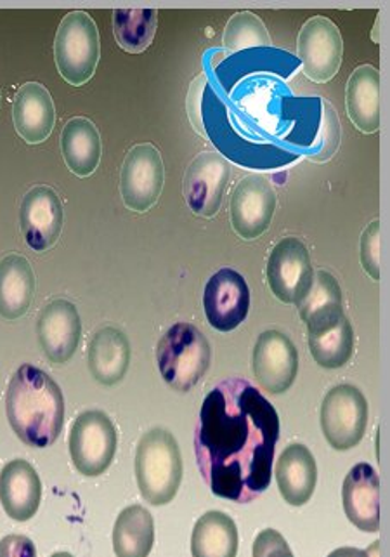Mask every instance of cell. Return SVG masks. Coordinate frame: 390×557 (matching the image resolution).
<instances>
[{"label": "cell", "instance_id": "cell-28", "mask_svg": "<svg viewBox=\"0 0 390 557\" xmlns=\"http://www.w3.org/2000/svg\"><path fill=\"white\" fill-rule=\"evenodd\" d=\"M159 26L156 9H115L113 11V32L124 51L139 54L147 51L155 39Z\"/></svg>", "mask_w": 390, "mask_h": 557}, {"label": "cell", "instance_id": "cell-16", "mask_svg": "<svg viewBox=\"0 0 390 557\" xmlns=\"http://www.w3.org/2000/svg\"><path fill=\"white\" fill-rule=\"evenodd\" d=\"M40 348L49 361L65 364L77 351L81 337L80 314L70 300H52L37 322Z\"/></svg>", "mask_w": 390, "mask_h": 557}, {"label": "cell", "instance_id": "cell-24", "mask_svg": "<svg viewBox=\"0 0 390 557\" xmlns=\"http://www.w3.org/2000/svg\"><path fill=\"white\" fill-rule=\"evenodd\" d=\"M61 153L75 176L95 174L103 153L98 127L84 116L72 119L61 133Z\"/></svg>", "mask_w": 390, "mask_h": 557}, {"label": "cell", "instance_id": "cell-21", "mask_svg": "<svg viewBox=\"0 0 390 557\" xmlns=\"http://www.w3.org/2000/svg\"><path fill=\"white\" fill-rule=\"evenodd\" d=\"M345 108L356 129L365 134L380 131V72L372 65L357 66L345 89Z\"/></svg>", "mask_w": 390, "mask_h": 557}, {"label": "cell", "instance_id": "cell-19", "mask_svg": "<svg viewBox=\"0 0 390 557\" xmlns=\"http://www.w3.org/2000/svg\"><path fill=\"white\" fill-rule=\"evenodd\" d=\"M42 500V483L32 463L23 459L11 460L0 471V504L5 515L25 523L37 515Z\"/></svg>", "mask_w": 390, "mask_h": 557}, {"label": "cell", "instance_id": "cell-1", "mask_svg": "<svg viewBox=\"0 0 390 557\" xmlns=\"http://www.w3.org/2000/svg\"><path fill=\"white\" fill-rule=\"evenodd\" d=\"M279 417L243 379H228L206 395L194 433L198 468L215 497L249 504L271 485Z\"/></svg>", "mask_w": 390, "mask_h": 557}, {"label": "cell", "instance_id": "cell-9", "mask_svg": "<svg viewBox=\"0 0 390 557\" xmlns=\"http://www.w3.org/2000/svg\"><path fill=\"white\" fill-rule=\"evenodd\" d=\"M297 54L305 77L316 84L330 82L342 65L343 42L337 25L325 16L311 17L299 34Z\"/></svg>", "mask_w": 390, "mask_h": 557}, {"label": "cell", "instance_id": "cell-32", "mask_svg": "<svg viewBox=\"0 0 390 557\" xmlns=\"http://www.w3.org/2000/svg\"><path fill=\"white\" fill-rule=\"evenodd\" d=\"M361 264L375 282L380 280V219H375L361 235Z\"/></svg>", "mask_w": 390, "mask_h": 557}, {"label": "cell", "instance_id": "cell-29", "mask_svg": "<svg viewBox=\"0 0 390 557\" xmlns=\"http://www.w3.org/2000/svg\"><path fill=\"white\" fill-rule=\"evenodd\" d=\"M310 349L314 361L323 369H342L348 364L354 352V331L348 317L343 314L339 322L322 334H311Z\"/></svg>", "mask_w": 390, "mask_h": 557}, {"label": "cell", "instance_id": "cell-3", "mask_svg": "<svg viewBox=\"0 0 390 557\" xmlns=\"http://www.w3.org/2000/svg\"><path fill=\"white\" fill-rule=\"evenodd\" d=\"M136 480L142 498L151 506H165L179 492L183 459L176 437L167 429H151L136 451Z\"/></svg>", "mask_w": 390, "mask_h": 557}, {"label": "cell", "instance_id": "cell-11", "mask_svg": "<svg viewBox=\"0 0 390 557\" xmlns=\"http://www.w3.org/2000/svg\"><path fill=\"white\" fill-rule=\"evenodd\" d=\"M278 197L266 177L250 174L236 185L232 191L231 224L243 240H257L269 230Z\"/></svg>", "mask_w": 390, "mask_h": 557}, {"label": "cell", "instance_id": "cell-13", "mask_svg": "<svg viewBox=\"0 0 390 557\" xmlns=\"http://www.w3.org/2000/svg\"><path fill=\"white\" fill-rule=\"evenodd\" d=\"M203 308L215 331H236L250 311V290L243 276L231 268L217 271L205 285Z\"/></svg>", "mask_w": 390, "mask_h": 557}, {"label": "cell", "instance_id": "cell-4", "mask_svg": "<svg viewBox=\"0 0 390 557\" xmlns=\"http://www.w3.org/2000/svg\"><path fill=\"white\" fill-rule=\"evenodd\" d=\"M156 360L163 381L174 391L188 393L211 367V344L198 326L176 323L160 339Z\"/></svg>", "mask_w": 390, "mask_h": 557}, {"label": "cell", "instance_id": "cell-30", "mask_svg": "<svg viewBox=\"0 0 390 557\" xmlns=\"http://www.w3.org/2000/svg\"><path fill=\"white\" fill-rule=\"evenodd\" d=\"M224 48L229 52L252 48H271L269 32L261 17L249 11L231 16L223 37Z\"/></svg>", "mask_w": 390, "mask_h": 557}, {"label": "cell", "instance_id": "cell-25", "mask_svg": "<svg viewBox=\"0 0 390 557\" xmlns=\"http://www.w3.org/2000/svg\"><path fill=\"white\" fill-rule=\"evenodd\" d=\"M35 294V275L30 262L17 253L0 261V317L17 320L30 309Z\"/></svg>", "mask_w": 390, "mask_h": 557}, {"label": "cell", "instance_id": "cell-12", "mask_svg": "<svg viewBox=\"0 0 390 557\" xmlns=\"http://www.w3.org/2000/svg\"><path fill=\"white\" fill-rule=\"evenodd\" d=\"M229 177L231 168L223 154L209 151L198 154L189 163L183 183V194L189 209L202 218H214L223 206Z\"/></svg>", "mask_w": 390, "mask_h": 557}, {"label": "cell", "instance_id": "cell-26", "mask_svg": "<svg viewBox=\"0 0 390 557\" xmlns=\"http://www.w3.org/2000/svg\"><path fill=\"white\" fill-rule=\"evenodd\" d=\"M155 545V521L150 510L130 506L122 510L113 528L116 557H148Z\"/></svg>", "mask_w": 390, "mask_h": 557}, {"label": "cell", "instance_id": "cell-23", "mask_svg": "<svg viewBox=\"0 0 390 557\" xmlns=\"http://www.w3.org/2000/svg\"><path fill=\"white\" fill-rule=\"evenodd\" d=\"M129 339L118 329L104 326L89 344V369L96 381L115 386L129 370Z\"/></svg>", "mask_w": 390, "mask_h": 557}, {"label": "cell", "instance_id": "cell-5", "mask_svg": "<svg viewBox=\"0 0 390 557\" xmlns=\"http://www.w3.org/2000/svg\"><path fill=\"white\" fill-rule=\"evenodd\" d=\"M101 57L98 26L86 11H72L61 22L54 39V60L61 77L80 87L95 77Z\"/></svg>", "mask_w": 390, "mask_h": 557}, {"label": "cell", "instance_id": "cell-33", "mask_svg": "<svg viewBox=\"0 0 390 557\" xmlns=\"http://www.w3.org/2000/svg\"><path fill=\"white\" fill-rule=\"evenodd\" d=\"M253 557H295L281 533L273 528L262 530L253 542Z\"/></svg>", "mask_w": 390, "mask_h": 557}, {"label": "cell", "instance_id": "cell-14", "mask_svg": "<svg viewBox=\"0 0 390 557\" xmlns=\"http://www.w3.org/2000/svg\"><path fill=\"white\" fill-rule=\"evenodd\" d=\"M63 203L51 186H34L23 197L20 209L23 238L35 252H46L56 245L63 232Z\"/></svg>", "mask_w": 390, "mask_h": 557}, {"label": "cell", "instance_id": "cell-18", "mask_svg": "<svg viewBox=\"0 0 390 557\" xmlns=\"http://www.w3.org/2000/svg\"><path fill=\"white\" fill-rule=\"evenodd\" d=\"M13 122L28 145H39L51 136L56 124V107L42 84L28 82L20 87L13 103Z\"/></svg>", "mask_w": 390, "mask_h": 557}, {"label": "cell", "instance_id": "cell-35", "mask_svg": "<svg viewBox=\"0 0 390 557\" xmlns=\"http://www.w3.org/2000/svg\"><path fill=\"white\" fill-rule=\"evenodd\" d=\"M328 557H380V542L369 545L368 550L356 549V547H340Z\"/></svg>", "mask_w": 390, "mask_h": 557}, {"label": "cell", "instance_id": "cell-34", "mask_svg": "<svg viewBox=\"0 0 390 557\" xmlns=\"http://www.w3.org/2000/svg\"><path fill=\"white\" fill-rule=\"evenodd\" d=\"M0 557H37V549L28 536L8 535L0 541Z\"/></svg>", "mask_w": 390, "mask_h": 557}, {"label": "cell", "instance_id": "cell-10", "mask_svg": "<svg viewBox=\"0 0 390 557\" xmlns=\"http://www.w3.org/2000/svg\"><path fill=\"white\" fill-rule=\"evenodd\" d=\"M310 250L299 238L288 236L276 245L267 261L271 292L285 305H299L313 285Z\"/></svg>", "mask_w": 390, "mask_h": 557}, {"label": "cell", "instance_id": "cell-36", "mask_svg": "<svg viewBox=\"0 0 390 557\" xmlns=\"http://www.w3.org/2000/svg\"><path fill=\"white\" fill-rule=\"evenodd\" d=\"M51 557H74V556H72V554H70V553H56V554H52Z\"/></svg>", "mask_w": 390, "mask_h": 557}, {"label": "cell", "instance_id": "cell-8", "mask_svg": "<svg viewBox=\"0 0 390 557\" xmlns=\"http://www.w3.org/2000/svg\"><path fill=\"white\" fill-rule=\"evenodd\" d=\"M165 183V168L159 148L144 143L125 154L121 171V195L133 212H148L159 202Z\"/></svg>", "mask_w": 390, "mask_h": 557}, {"label": "cell", "instance_id": "cell-6", "mask_svg": "<svg viewBox=\"0 0 390 557\" xmlns=\"http://www.w3.org/2000/svg\"><path fill=\"white\" fill-rule=\"evenodd\" d=\"M75 468L87 478L103 474L116 451V431L112 419L101 410H87L74 422L68 437Z\"/></svg>", "mask_w": 390, "mask_h": 557}, {"label": "cell", "instance_id": "cell-22", "mask_svg": "<svg viewBox=\"0 0 390 557\" xmlns=\"http://www.w3.org/2000/svg\"><path fill=\"white\" fill-rule=\"evenodd\" d=\"M302 322L311 334L328 331L343 317L342 290L328 271H316L313 285L304 299L297 305Z\"/></svg>", "mask_w": 390, "mask_h": 557}, {"label": "cell", "instance_id": "cell-15", "mask_svg": "<svg viewBox=\"0 0 390 557\" xmlns=\"http://www.w3.org/2000/svg\"><path fill=\"white\" fill-rule=\"evenodd\" d=\"M299 352L295 344L278 331L259 335L253 348V373L267 393L284 395L297 379Z\"/></svg>", "mask_w": 390, "mask_h": 557}, {"label": "cell", "instance_id": "cell-20", "mask_svg": "<svg viewBox=\"0 0 390 557\" xmlns=\"http://www.w3.org/2000/svg\"><path fill=\"white\" fill-rule=\"evenodd\" d=\"M276 481L285 500L293 507L305 506L313 497L317 483V466L310 448L290 445L279 455Z\"/></svg>", "mask_w": 390, "mask_h": 557}, {"label": "cell", "instance_id": "cell-31", "mask_svg": "<svg viewBox=\"0 0 390 557\" xmlns=\"http://www.w3.org/2000/svg\"><path fill=\"white\" fill-rule=\"evenodd\" d=\"M322 133H319V150L316 153L307 154L313 162H328L337 153L340 145V122L337 112L330 107V103L323 101Z\"/></svg>", "mask_w": 390, "mask_h": 557}, {"label": "cell", "instance_id": "cell-7", "mask_svg": "<svg viewBox=\"0 0 390 557\" xmlns=\"http://www.w3.org/2000/svg\"><path fill=\"white\" fill-rule=\"evenodd\" d=\"M368 424V404L351 384L328 391L322 405V429L334 450L348 451L360 445Z\"/></svg>", "mask_w": 390, "mask_h": 557}, {"label": "cell", "instance_id": "cell-17", "mask_svg": "<svg viewBox=\"0 0 390 557\" xmlns=\"http://www.w3.org/2000/svg\"><path fill=\"white\" fill-rule=\"evenodd\" d=\"M343 510L361 532L380 530V478L369 463H356L349 471L342 488Z\"/></svg>", "mask_w": 390, "mask_h": 557}, {"label": "cell", "instance_id": "cell-27", "mask_svg": "<svg viewBox=\"0 0 390 557\" xmlns=\"http://www.w3.org/2000/svg\"><path fill=\"white\" fill-rule=\"evenodd\" d=\"M193 557H236L238 528L228 515L211 510L194 524L191 536Z\"/></svg>", "mask_w": 390, "mask_h": 557}, {"label": "cell", "instance_id": "cell-2", "mask_svg": "<svg viewBox=\"0 0 390 557\" xmlns=\"http://www.w3.org/2000/svg\"><path fill=\"white\" fill-rule=\"evenodd\" d=\"M5 413L23 443L46 448L56 442L65 424V398L48 373L25 363L9 381Z\"/></svg>", "mask_w": 390, "mask_h": 557}]
</instances>
